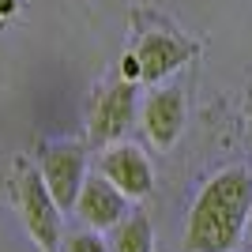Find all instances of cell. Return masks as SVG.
I'll return each mask as SVG.
<instances>
[{
    "label": "cell",
    "instance_id": "4fadbf2b",
    "mask_svg": "<svg viewBox=\"0 0 252 252\" xmlns=\"http://www.w3.org/2000/svg\"><path fill=\"white\" fill-rule=\"evenodd\" d=\"M249 230H252V219H249Z\"/></svg>",
    "mask_w": 252,
    "mask_h": 252
},
{
    "label": "cell",
    "instance_id": "7a4b0ae2",
    "mask_svg": "<svg viewBox=\"0 0 252 252\" xmlns=\"http://www.w3.org/2000/svg\"><path fill=\"white\" fill-rule=\"evenodd\" d=\"M19 207H23V222H27V233H31L38 249L53 252L61 245V215L57 200L49 196L42 181V169H27L19 177Z\"/></svg>",
    "mask_w": 252,
    "mask_h": 252
},
{
    "label": "cell",
    "instance_id": "6da1fadb",
    "mask_svg": "<svg viewBox=\"0 0 252 252\" xmlns=\"http://www.w3.org/2000/svg\"><path fill=\"white\" fill-rule=\"evenodd\" d=\"M252 219L249 169H222L200 189L185 222V252H233Z\"/></svg>",
    "mask_w": 252,
    "mask_h": 252
},
{
    "label": "cell",
    "instance_id": "277c9868",
    "mask_svg": "<svg viewBox=\"0 0 252 252\" xmlns=\"http://www.w3.org/2000/svg\"><path fill=\"white\" fill-rule=\"evenodd\" d=\"M75 215L91 226V230H113L117 222L128 219V196L117 189L113 181H105L102 173H91L83 181V192L75 200Z\"/></svg>",
    "mask_w": 252,
    "mask_h": 252
},
{
    "label": "cell",
    "instance_id": "30bf717a",
    "mask_svg": "<svg viewBox=\"0 0 252 252\" xmlns=\"http://www.w3.org/2000/svg\"><path fill=\"white\" fill-rule=\"evenodd\" d=\"M68 252H109V245L98 233H75L72 241H68Z\"/></svg>",
    "mask_w": 252,
    "mask_h": 252
},
{
    "label": "cell",
    "instance_id": "52a82bcc",
    "mask_svg": "<svg viewBox=\"0 0 252 252\" xmlns=\"http://www.w3.org/2000/svg\"><path fill=\"white\" fill-rule=\"evenodd\" d=\"M143 128L155 147L169 151L185 132V94L177 87H166V91H155L143 105Z\"/></svg>",
    "mask_w": 252,
    "mask_h": 252
},
{
    "label": "cell",
    "instance_id": "9c48e42d",
    "mask_svg": "<svg viewBox=\"0 0 252 252\" xmlns=\"http://www.w3.org/2000/svg\"><path fill=\"white\" fill-rule=\"evenodd\" d=\"M151 249H155V233H151L147 215H128L109 233V252H151Z\"/></svg>",
    "mask_w": 252,
    "mask_h": 252
},
{
    "label": "cell",
    "instance_id": "7c38bea8",
    "mask_svg": "<svg viewBox=\"0 0 252 252\" xmlns=\"http://www.w3.org/2000/svg\"><path fill=\"white\" fill-rule=\"evenodd\" d=\"M249 128H252V102H249Z\"/></svg>",
    "mask_w": 252,
    "mask_h": 252
},
{
    "label": "cell",
    "instance_id": "5b68a950",
    "mask_svg": "<svg viewBox=\"0 0 252 252\" xmlns=\"http://www.w3.org/2000/svg\"><path fill=\"white\" fill-rule=\"evenodd\" d=\"M136 125V83L125 79V83H113L98 98L94 113H91V136L98 143H113Z\"/></svg>",
    "mask_w": 252,
    "mask_h": 252
},
{
    "label": "cell",
    "instance_id": "8992f818",
    "mask_svg": "<svg viewBox=\"0 0 252 252\" xmlns=\"http://www.w3.org/2000/svg\"><path fill=\"white\" fill-rule=\"evenodd\" d=\"M102 177L113 181L117 189L125 192L128 200H139V196H147L151 189H155V173H151V162L147 155L139 147H132V143H117V147H109L102 155Z\"/></svg>",
    "mask_w": 252,
    "mask_h": 252
},
{
    "label": "cell",
    "instance_id": "ba28073f",
    "mask_svg": "<svg viewBox=\"0 0 252 252\" xmlns=\"http://www.w3.org/2000/svg\"><path fill=\"white\" fill-rule=\"evenodd\" d=\"M192 57V45H185L173 34H143L136 45V61H139V79H162L173 68Z\"/></svg>",
    "mask_w": 252,
    "mask_h": 252
},
{
    "label": "cell",
    "instance_id": "3957f363",
    "mask_svg": "<svg viewBox=\"0 0 252 252\" xmlns=\"http://www.w3.org/2000/svg\"><path fill=\"white\" fill-rule=\"evenodd\" d=\"M42 181L61 211H75V200L87 181V158L75 143H57L42 155Z\"/></svg>",
    "mask_w": 252,
    "mask_h": 252
},
{
    "label": "cell",
    "instance_id": "8fae6325",
    "mask_svg": "<svg viewBox=\"0 0 252 252\" xmlns=\"http://www.w3.org/2000/svg\"><path fill=\"white\" fill-rule=\"evenodd\" d=\"M121 68H125V79H139V61H136V53H132V57H125V64H121Z\"/></svg>",
    "mask_w": 252,
    "mask_h": 252
}]
</instances>
